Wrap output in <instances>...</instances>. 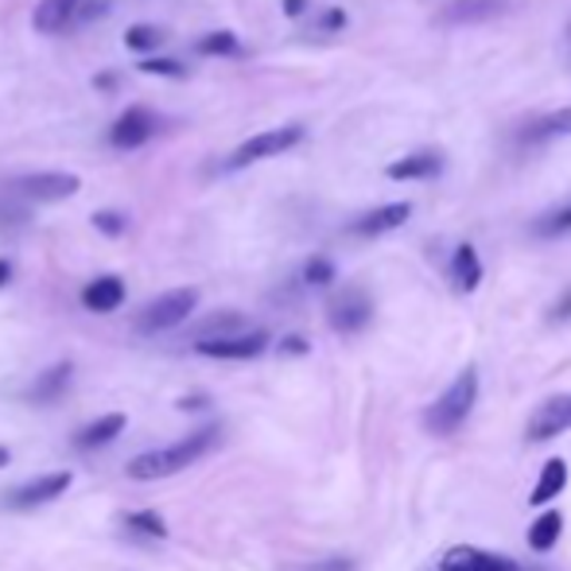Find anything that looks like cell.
Returning <instances> with one entry per match:
<instances>
[{
  "mask_svg": "<svg viewBox=\"0 0 571 571\" xmlns=\"http://www.w3.org/2000/svg\"><path fill=\"white\" fill-rule=\"evenodd\" d=\"M370 315H374V299H370V292H362V288H343L327 307L331 327L343 331V335L362 331L370 323Z\"/></svg>",
  "mask_w": 571,
  "mask_h": 571,
  "instance_id": "9",
  "label": "cell"
},
{
  "mask_svg": "<svg viewBox=\"0 0 571 571\" xmlns=\"http://www.w3.org/2000/svg\"><path fill=\"white\" fill-rule=\"evenodd\" d=\"M156 129H160V117L145 106H132L114 121V129H109V145L121 148V152H132V148L148 145V140L156 137Z\"/></svg>",
  "mask_w": 571,
  "mask_h": 571,
  "instance_id": "8",
  "label": "cell"
},
{
  "mask_svg": "<svg viewBox=\"0 0 571 571\" xmlns=\"http://www.w3.org/2000/svg\"><path fill=\"white\" fill-rule=\"evenodd\" d=\"M474 401H479V370L466 366L463 374L435 396L432 408L424 412V427L432 435H455L466 424V416L474 412Z\"/></svg>",
  "mask_w": 571,
  "mask_h": 571,
  "instance_id": "2",
  "label": "cell"
},
{
  "mask_svg": "<svg viewBox=\"0 0 571 571\" xmlns=\"http://www.w3.org/2000/svg\"><path fill=\"white\" fill-rule=\"evenodd\" d=\"M179 408H206V396H184Z\"/></svg>",
  "mask_w": 571,
  "mask_h": 571,
  "instance_id": "35",
  "label": "cell"
},
{
  "mask_svg": "<svg viewBox=\"0 0 571 571\" xmlns=\"http://www.w3.org/2000/svg\"><path fill=\"white\" fill-rule=\"evenodd\" d=\"M443 171V152L440 148H420V152H408L401 160H393L385 168L388 179H401V184H420V179H435Z\"/></svg>",
  "mask_w": 571,
  "mask_h": 571,
  "instance_id": "14",
  "label": "cell"
},
{
  "mask_svg": "<svg viewBox=\"0 0 571 571\" xmlns=\"http://www.w3.org/2000/svg\"><path fill=\"white\" fill-rule=\"evenodd\" d=\"M234 331H245V319L237 312H218L203 323L198 338H218V335H234Z\"/></svg>",
  "mask_w": 571,
  "mask_h": 571,
  "instance_id": "26",
  "label": "cell"
},
{
  "mask_svg": "<svg viewBox=\"0 0 571 571\" xmlns=\"http://www.w3.org/2000/svg\"><path fill=\"white\" fill-rule=\"evenodd\" d=\"M140 70H145V75H164V78H184L187 75L176 59H145L140 62Z\"/></svg>",
  "mask_w": 571,
  "mask_h": 571,
  "instance_id": "29",
  "label": "cell"
},
{
  "mask_svg": "<svg viewBox=\"0 0 571 571\" xmlns=\"http://www.w3.org/2000/svg\"><path fill=\"white\" fill-rule=\"evenodd\" d=\"M125 525H129L132 533H140V536H152V541H164V536H168V525H164V518L156 510L125 513Z\"/></svg>",
  "mask_w": 571,
  "mask_h": 571,
  "instance_id": "23",
  "label": "cell"
},
{
  "mask_svg": "<svg viewBox=\"0 0 571 571\" xmlns=\"http://www.w3.org/2000/svg\"><path fill=\"white\" fill-rule=\"evenodd\" d=\"M552 319H557V323H564V319H571V288L564 292V296H560V304H552Z\"/></svg>",
  "mask_w": 571,
  "mask_h": 571,
  "instance_id": "32",
  "label": "cell"
},
{
  "mask_svg": "<svg viewBox=\"0 0 571 571\" xmlns=\"http://www.w3.org/2000/svg\"><path fill=\"white\" fill-rule=\"evenodd\" d=\"M221 440V427L218 424H198L195 432L184 435V440L168 443V447H156V451H145V455L132 459L125 471L129 479L137 482H160V479H171V474L187 471L190 463H198L203 455H210L214 443Z\"/></svg>",
  "mask_w": 571,
  "mask_h": 571,
  "instance_id": "1",
  "label": "cell"
},
{
  "mask_svg": "<svg viewBox=\"0 0 571 571\" xmlns=\"http://www.w3.org/2000/svg\"><path fill=\"white\" fill-rule=\"evenodd\" d=\"M568 51H571V20H568Z\"/></svg>",
  "mask_w": 571,
  "mask_h": 571,
  "instance_id": "38",
  "label": "cell"
},
{
  "mask_svg": "<svg viewBox=\"0 0 571 571\" xmlns=\"http://www.w3.org/2000/svg\"><path fill=\"white\" fill-rule=\"evenodd\" d=\"M125 304V280L121 276H98L82 288V307L86 312H98V315H109Z\"/></svg>",
  "mask_w": 571,
  "mask_h": 571,
  "instance_id": "15",
  "label": "cell"
},
{
  "mask_svg": "<svg viewBox=\"0 0 571 571\" xmlns=\"http://www.w3.org/2000/svg\"><path fill=\"white\" fill-rule=\"evenodd\" d=\"M78 8H82V0H39L31 23H36V31H43V36H55V31H62L75 20Z\"/></svg>",
  "mask_w": 571,
  "mask_h": 571,
  "instance_id": "20",
  "label": "cell"
},
{
  "mask_svg": "<svg viewBox=\"0 0 571 571\" xmlns=\"http://www.w3.org/2000/svg\"><path fill=\"white\" fill-rule=\"evenodd\" d=\"M8 280H12V265H8V260L0 257V288H4Z\"/></svg>",
  "mask_w": 571,
  "mask_h": 571,
  "instance_id": "36",
  "label": "cell"
},
{
  "mask_svg": "<svg viewBox=\"0 0 571 571\" xmlns=\"http://www.w3.org/2000/svg\"><path fill=\"white\" fill-rule=\"evenodd\" d=\"M8 459H12L8 455V447H0V466H8Z\"/></svg>",
  "mask_w": 571,
  "mask_h": 571,
  "instance_id": "37",
  "label": "cell"
},
{
  "mask_svg": "<svg viewBox=\"0 0 571 571\" xmlns=\"http://www.w3.org/2000/svg\"><path fill=\"white\" fill-rule=\"evenodd\" d=\"M280 351L284 354H307V343H304V338H284Z\"/></svg>",
  "mask_w": 571,
  "mask_h": 571,
  "instance_id": "33",
  "label": "cell"
},
{
  "mask_svg": "<svg viewBox=\"0 0 571 571\" xmlns=\"http://www.w3.org/2000/svg\"><path fill=\"white\" fill-rule=\"evenodd\" d=\"M451 284H455L459 292H466V296L482 284V260L471 242L455 245V253H451Z\"/></svg>",
  "mask_w": 571,
  "mask_h": 571,
  "instance_id": "17",
  "label": "cell"
},
{
  "mask_svg": "<svg viewBox=\"0 0 571 571\" xmlns=\"http://www.w3.org/2000/svg\"><path fill=\"white\" fill-rule=\"evenodd\" d=\"M560 137H571V106L552 109V114H541V117H529L518 129V145H529V148L549 145V140H560Z\"/></svg>",
  "mask_w": 571,
  "mask_h": 571,
  "instance_id": "13",
  "label": "cell"
},
{
  "mask_svg": "<svg viewBox=\"0 0 571 571\" xmlns=\"http://www.w3.org/2000/svg\"><path fill=\"white\" fill-rule=\"evenodd\" d=\"M560 533H564V513H560V510H544L541 518L529 525V549H533V552L557 549Z\"/></svg>",
  "mask_w": 571,
  "mask_h": 571,
  "instance_id": "21",
  "label": "cell"
},
{
  "mask_svg": "<svg viewBox=\"0 0 571 571\" xmlns=\"http://www.w3.org/2000/svg\"><path fill=\"white\" fill-rule=\"evenodd\" d=\"M307 8V0H284V12L288 16H299Z\"/></svg>",
  "mask_w": 571,
  "mask_h": 571,
  "instance_id": "34",
  "label": "cell"
},
{
  "mask_svg": "<svg viewBox=\"0 0 571 571\" xmlns=\"http://www.w3.org/2000/svg\"><path fill=\"white\" fill-rule=\"evenodd\" d=\"M304 140V125H280V129H265L257 137H249L234 156H229L226 168L229 171H242L249 164H260V160H273V156H284Z\"/></svg>",
  "mask_w": 571,
  "mask_h": 571,
  "instance_id": "4",
  "label": "cell"
},
{
  "mask_svg": "<svg viewBox=\"0 0 571 571\" xmlns=\"http://www.w3.org/2000/svg\"><path fill=\"white\" fill-rule=\"evenodd\" d=\"M564 486H568V463L564 459H549V463L541 466V479H536L533 494H529V505H533V510H544L552 498L564 494Z\"/></svg>",
  "mask_w": 571,
  "mask_h": 571,
  "instance_id": "19",
  "label": "cell"
},
{
  "mask_svg": "<svg viewBox=\"0 0 571 571\" xmlns=\"http://www.w3.org/2000/svg\"><path fill=\"white\" fill-rule=\"evenodd\" d=\"M70 482H75V474L70 471H51V474H39V479L31 482H20V486L8 490L4 502L12 505V510H39V505L55 502V498H62L70 490Z\"/></svg>",
  "mask_w": 571,
  "mask_h": 571,
  "instance_id": "7",
  "label": "cell"
},
{
  "mask_svg": "<svg viewBox=\"0 0 571 571\" xmlns=\"http://www.w3.org/2000/svg\"><path fill=\"white\" fill-rule=\"evenodd\" d=\"M541 234H571V206H564L560 214H552L541 226Z\"/></svg>",
  "mask_w": 571,
  "mask_h": 571,
  "instance_id": "30",
  "label": "cell"
},
{
  "mask_svg": "<svg viewBox=\"0 0 571 571\" xmlns=\"http://www.w3.org/2000/svg\"><path fill=\"white\" fill-rule=\"evenodd\" d=\"M93 226H98L101 234H109V237H121V234H125V214H117V210H98V214H93Z\"/></svg>",
  "mask_w": 571,
  "mask_h": 571,
  "instance_id": "28",
  "label": "cell"
},
{
  "mask_svg": "<svg viewBox=\"0 0 571 571\" xmlns=\"http://www.w3.org/2000/svg\"><path fill=\"white\" fill-rule=\"evenodd\" d=\"M198 304V292L195 288H171L164 296H156L145 312L137 315V331L140 335H164V331L179 327V323L190 319Z\"/></svg>",
  "mask_w": 571,
  "mask_h": 571,
  "instance_id": "3",
  "label": "cell"
},
{
  "mask_svg": "<svg viewBox=\"0 0 571 571\" xmlns=\"http://www.w3.org/2000/svg\"><path fill=\"white\" fill-rule=\"evenodd\" d=\"M164 39H168L164 28H156V23H137V28H129L125 43H129L132 51H156V47H164Z\"/></svg>",
  "mask_w": 571,
  "mask_h": 571,
  "instance_id": "24",
  "label": "cell"
},
{
  "mask_svg": "<svg viewBox=\"0 0 571 571\" xmlns=\"http://www.w3.org/2000/svg\"><path fill=\"white\" fill-rule=\"evenodd\" d=\"M408 218H412V203H385V206L366 210L362 218H354L351 234L354 237H381V234H393V229H401Z\"/></svg>",
  "mask_w": 571,
  "mask_h": 571,
  "instance_id": "12",
  "label": "cell"
},
{
  "mask_svg": "<svg viewBox=\"0 0 571 571\" xmlns=\"http://www.w3.org/2000/svg\"><path fill=\"white\" fill-rule=\"evenodd\" d=\"M343 23H346V12H343V8H331V12H323L319 31H338Z\"/></svg>",
  "mask_w": 571,
  "mask_h": 571,
  "instance_id": "31",
  "label": "cell"
},
{
  "mask_svg": "<svg viewBox=\"0 0 571 571\" xmlns=\"http://www.w3.org/2000/svg\"><path fill=\"white\" fill-rule=\"evenodd\" d=\"M125 412H109V416H98V420H90V424L82 427V432L75 435V447L78 451H93V447H106V443H114L117 435L125 432Z\"/></svg>",
  "mask_w": 571,
  "mask_h": 571,
  "instance_id": "16",
  "label": "cell"
},
{
  "mask_svg": "<svg viewBox=\"0 0 571 571\" xmlns=\"http://www.w3.org/2000/svg\"><path fill=\"white\" fill-rule=\"evenodd\" d=\"M70 377H75V366H70V362H55L51 370H43V374H39L36 381H31L28 401H36V404H51V401H59V396L67 393Z\"/></svg>",
  "mask_w": 571,
  "mask_h": 571,
  "instance_id": "18",
  "label": "cell"
},
{
  "mask_svg": "<svg viewBox=\"0 0 571 571\" xmlns=\"http://www.w3.org/2000/svg\"><path fill=\"white\" fill-rule=\"evenodd\" d=\"M564 432H571V393H552L549 401H541L533 408V416L525 424V440L549 443Z\"/></svg>",
  "mask_w": 571,
  "mask_h": 571,
  "instance_id": "6",
  "label": "cell"
},
{
  "mask_svg": "<svg viewBox=\"0 0 571 571\" xmlns=\"http://www.w3.org/2000/svg\"><path fill=\"white\" fill-rule=\"evenodd\" d=\"M195 351L214 362H249L268 351V331H234L218 338H195Z\"/></svg>",
  "mask_w": 571,
  "mask_h": 571,
  "instance_id": "5",
  "label": "cell"
},
{
  "mask_svg": "<svg viewBox=\"0 0 571 571\" xmlns=\"http://www.w3.org/2000/svg\"><path fill=\"white\" fill-rule=\"evenodd\" d=\"M505 12V0H455L443 12V23H466V20H486V16Z\"/></svg>",
  "mask_w": 571,
  "mask_h": 571,
  "instance_id": "22",
  "label": "cell"
},
{
  "mask_svg": "<svg viewBox=\"0 0 571 571\" xmlns=\"http://www.w3.org/2000/svg\"><path fill=\"white\" fill-rule=\"evenodd\" d=\"M440 571H521V564L494 557L486 549H474V544H455L440 557Z\"/></svg>",
  "mask_w": 571,
  "mask_h": 571,
  "instance_id": "11",
  "label": "cell"
},
{
  "mask_svg": "<svg viewBox=\"0 0 571 571\" xmlns=\"http://www.w3.org/2000/svg\"><path fill=\"white\" fill-rule=\"evenodd\" d=\"M198 55H237L242 51V43H237L234 31H210V36H203L195 43Z\"/></svg>",
  "mask_w": 571,
  "mask_h": 571,
  "instance_id": "25",
  "label": "cell"
},
{
  "mask_svg": "<svg viewBox=\"0 0 571 571\" xmlns=\"http://www.w3.org/2000/svg\"><path fill=\"white\" fill-rule=\"evenodd\" d=\"M304 280L312 284V288H327V284L335 280V265H331L327 257H312L304 265Z\"/></svg>",
  "mask_w": 571,
  "mask_h": 571,
  "instance_id": "27",
  "label": "cell"
},
{
  "mask_svg": "<svg viewBox=\"0 0 571 571\" xmlns=\"http://www.w3.org/2000/svg\"><path fill=\"white\" fill-rule=\"evenodd\" d=\"M16 187L31 203H62V198H75L82 190V179L70 171H36V176H23Z\"/></svg>",
  "mask_w": 571,
  "mask_h": 571,
  "instance_id": "10",
  "label": "cell"
}]
</instances>
